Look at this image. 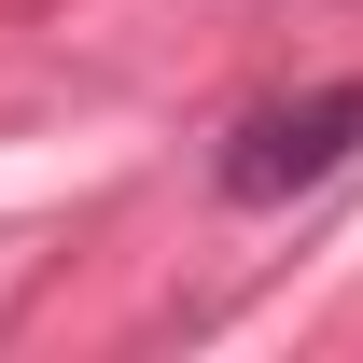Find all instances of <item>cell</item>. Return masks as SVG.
Returning a JSON list of instances; mask_svg holds the SVG:
<instances>
[{
  "label": "cell",
  "instance_id": "1",
  "mask_svg": "<svg viewBox=\"0 0 363 363\" xmlns=\"http://www.w3.org/2000/svg\"><path fill=\"white\" fill-rule=\"evenodd\" d=\"M363 154V84H294V98H252L224 140H210V196L224 210H294Z\"/></svg>",
  "mask_w": 363,
  "mask_h": 363
}]
</instances>
